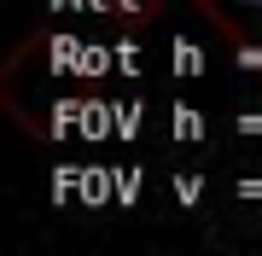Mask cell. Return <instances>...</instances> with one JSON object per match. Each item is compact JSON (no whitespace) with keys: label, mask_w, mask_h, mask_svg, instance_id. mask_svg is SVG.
Returning <instances> with one entry per match:
<instances>
[{"label":"cell","mask_w":262,"mask_h":256,"mask_svg":"<svg viewBox=\"0 0 262 256\" xmlns=\"http://www.w3.org/2000/svg\"><path fill=\"white\" fill-rule=\"evenodd\" d=\"M204 12L233 41H262V0H204Z\"/></svg>","instance_id":"obj_1"},{"label":"cell","mask_w":262,"mask_h":256,"mask_svg":"<svg viewBox=\"0 0 262 256\" xmlns=\"http://www.w3.org/2000/svg\"><path fill=\"white\" fill-rule=\"evenodd\" d=\"M169 0H111V18L117 24H151Z\"/></svg>","instance_id":"obj_2"}]
</instances>
